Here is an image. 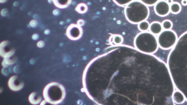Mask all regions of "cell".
Returning a JSON list of instances; mask_svg holds the SVG:
<instances>
[{"label": "cell", "instance_id": "6da1fadb", "mask_svg": "<svg viewBox=\"0 0 187 105\" xmlns=\"http://www.w3.org/2000/svg\"><path fill=\"white\" fill-rule=\"evenodd\" d=\"M150 13L148 6L139 0H134L125 7V17L132 24H138L142 21L146 20Z\"/></svg>", "mask_w": 187, "mask_h": 105}, {"label": "cell", "instance_id": "7a4b0ae2", "mask_svg": "<svg viewBox=\"0 0 187 105\" xmlns=\"http://www.w3.org/2000/svg\"><path fill=\"white\" fill-rule=\"evenodd\" d=\"M134 46L143 53L153 54L157 51L159 45L155 35L150 32H141L135 38Z\"/></svg>", "mask_w": 187, "mask_h": 105}, {"label": "cell", "instance_id": "3957f363", "mask_svg": "<svg viewBox=\"0 0 187 105\" xmlns=\"http://www.w3.org/2000/svg\"><path fill=\"white\" fill-rule=\"evenodd\" d=\"M43 95L48 103L57 104L62 103L65 99L66 90L62 85L57 82H52L45 87Z\"/></svg>", "mask_w": 187, "mask_h": 105}, {"label": "cell", "instance_id": "277c9868", "mask_svg": "<svg viewBox=\"0 0 187 105\" xmlns=\"http://www.w3.org/2000/svg\"><path fill=\"white\" fill-rule=\"evenodd\" d=\"M178 46L187 53V32L183 34L178 39L177 43ZM174 86L181 92H183L187 88V74L172 77ZM187 89L183 92L184 94Z\"/></svg>", "mask_w": 187, "mask_h": 105}, {"label": "cell", "instance_id": "5b68a950", "mask_svg": "<svg viewBox=\"0 0 187 105\" xmlns=\"http://www.w3.org/2000/svg\"><path fill=\"white\" fill-rule=\"evenodd\" d=\"M178 36L176 32L171 30L162 32L157 38L159 46L163 50H168L173 48L177 43Z\"/></svg>", "mask_w": 187, "mask_h": 105}, {"label": "cell", "instance_id": "8992f818", "mask_svg": "<svg viewBox=\"0 0 187 105\" xmlns=\"http://www.w3.org/2000/svg\"><path fill=\"white\" fill-rule=\"evenodd\" d=\"M83 34L81 27L77 24H71L68 26L66 30V35L68 39L73 41L80 39Z\"/></svg>", "mask_w": 187, "mask_h": 105}, {"label": "cell", "instance_id": "52a82bcc", "mask_svg": "<svg viewBox=\"0 0 187 105\" xmlns=\"http://www.w3.org/2000/svg\"><path fill=\"white\" fill-rule=\"evenodd\" d=\"M154 9L156 15L160 17H165L170 12V5L165 0H160L154 5Z\"/></svg>", "mask_w": 187, "mask_h": 105}, {"label": "cell", "instance_id": "ba28073f", "mask_svg": "<svg viewBox=\"0 0 187 105\" xmlns=\"http://www.w3.org/2000/svg\"><path fill=\"white\" fill-rule=\"evenodd\" d=\"M8 41L2 42L0 44V55L3 58L11 57L15 53V50L11 49L8 50L7 46L9 44Z\"/></svg>", "mask_w": 187, "mask_h": 105}, {"label": "cell", "instance_id": "9c48e42d", "mask_svg": "<svg viewBox=\"0 0 187 105\" xmlns=\"http://www.w3.org/2000/svg\"><path fill=\"white\" fill-rule=\"evenodd\" d=\"M18 78L17 76L14 75L9 79L8 83V87L12 91H19L24 86V83L19 82V81H17Z\"/></svg>", "mask_w": 187, "mask_h": 105}, {"label": "cell", "instance_id": "30bf717a", "mask_svg": "<svg viewBox=\"0 0 187 105\" xmlns=\"http://www.w3.org/2000/svg\"><path fill=\"white\" fill-rule=\"evenodd\" d=\"M172 99L174 103L180 104L185 102L186 98L182 92L178 90L173 92L172 96Z\"/></svg>", "mask_w": 187, "mask_h": 105}, {"label": "cell", "instance_id": "8fae6325", "mask_svg": "<svg viewBox=\"0 0 187 105\" xmlns=\"http://www.w3.org/2000/svg\"><path fill=\"white\" fill-rule=\"evenodd\" d=\"M163 28L162 23L158 22H154L150 24V30L151 33L154 35H158L163 31Z\"/></svg>", "mask_w": 187, "mask_h": 105}, {"label": "cell", "instance_id": "7c38bea8", "mask_svg": "<svg viewBox=\"0 0 187 105\" xmlns=\"http://www.w3.org/2000/svg\"><path fill=\"white\" fill-rule=\"evenodd\" d=\"M72 1V0H53V3L57 8L63 9L69 6Z\"/></svg>", "mask_w": 187, "mask_h": 105}, {"label": "cell", "instance_id": "4fadbf2b", "mask_svg": "<svg viewBox=\"0 0 187 105\" xmlns=\"http://www.w3.org/2000/svg\"><path fill=\"white\" fill-rule=\"evenodd\" d=\"M110 42L115 45H120L123 43L124 39L122 36L118 34L113 35L110 38Z\"/></svg>", "mask_w": 187, "mask_h": 105}, {"label": "cell", "instance_id": "5bb4252c", "mask_svg": "<svg viewBox=\"0 0 187 105\" xmlns=\"http://www.w3.org/2000/svg\"><path fill=\"white\" fill-rule=\"evenodd\" d=\"M42 98L40 96L37 97L36 92H32L30 94L29 97V100L31 104L34 105L39 104L41 103Z\"/></svg>", "mask_w": 187, "mask_h": 105}, {"label": "cell", "instance_id": "9a60e30c", "mask_svg": "<svg viewBox=\"0 0 187 105\" xmlns=\"http://www.w3.org/2000/svg\"><path fill=\"white\" fill-rule=\"evenodd\" d=\"M182 7L180 4L177 2H174L170 5V11L172 14H177L181 12Z\"/></svg>", "mask_w": 187, "mask_h": 105}, {"label": "cell", "instance_id": "2e32d148", "mask_svg": "<svg viewBox=\"0 0 187 105\" xmlns=\"http://www.w3.org/2000/svg\"><path fill=\"white\" fill-rule=\"evenodd\" d=\"M150 24L148 21L146 20L141 22L138 24V30L141 32L148 31L150 28Z\"/></svg>", "mask_w": 187, "mask_h": 105}, {"label": "cell", "instance_id": "e0dca14e", "mask_svg": "<svg viewBox=\"0 0 187 105\" xmlns=\"http://www.w3.org/2000/svg\"><path fill=\"white\" fill-rule=\"evenodd\" d=\"M75 10L78 13L80 14H83L87 12L88 7L87 5L85 3H80L77 5Z\"/></svg>", "mask_w": 187, "mask_h": 105}, {"label": "cell", "instance_id": "ac0fdd59", "mask_svg": "<svg viewBox=\"0 0 187 105\" xmlns=\"http://www.w3.org/2000/svg\"><path fill=\"white\" fill-rule=\"evenodd\" d=\"M17 59L15 58H4L2 62V66L3 68H6L8 67L10 65H13L16 62Z\"/></svg>", "mask_w": 187, "mask_h": 105}, {"label": "cell", "instance_id": "d6986e66", "mask_svg": "<svg viewBox=\"0 0 187 105\" xmlns=\"http://www.w3.org/2000/svg\"><path fill=\"white\" fill-rule=\"evenodd\" d=\"M163 29L165 30H171L173 26L172 22L169 20H165L162 23Z\"/></svg>", "mask_w": 187, "mask_h": 105}, {"label": "cell", "instance_id": "ffe728a7", "mask_svg": "<svg viewBox=\"0 0 187 105\" xmlns=\"http://www.w3.org/2000/svg\"><path fill=\"white\" fill-rule=\"evenodd\" d=\"M115 4L118 6L125 7L129 3L134 1V0H112Z\"/></svg>", "mask_w": 187, "mask_h": 105}, {"label": "cell", "instance_id": "44dd1931", "mask_svg": "<svg viewBox=\"0 0 187 105\" xmlns=\"http://www.w3.org/2000/svg\"><path fill=\"white\" fill-rule=\"evenodd\" d=\"M148 6H154L160 0H139Z\"/></svg>", "mask_w": 187, "mask_h": 105}, {"label": "cell", "instance_id": "7402d4cb", "mask_svg": "<svg viewBox=\"0 0 187 105\" xmlns=\"http://www.w3.org/2000/svg\"><path fill=\"white\" fill-rule=\"evenodd\" d=\"M38 24V22L35 19L32 20L29 23L30 26L33 28H36Z\"/></svg>", "mask_w": 187, "mask_h": 105}, {"label": "cell", "instance_id": "603a6c76", "mask_svg": "<svg viewBox=\"0 0 187 105\" xmlns=\"http://www.w3.org/2000/svg\"><path fill=\"white\" fill-rule=\"evenodd\" d=\"M85 23V21L83 19H79L77 22V24L80 27L83 26Z\"/></svg>", "mask_w": 187, "mask_h": 105}, {"label": "cell", "instance_id": "cb8c5ba5", "mask_svg": "<svg viewBox=\"0 0 187 105\" xmlns=\"http://www.w3.org/2000/svg\"><path fill=\"white\" fill-rule=\"evenodd\" d=\"M37 46L39 48H42L45 46V42L43 41H39L38 42Z\"/></svg>", "mask_w": 187, "mask_h": 105}, {"label": "cell", "instance_id": "d4e9b609", "mask_svg": "<svg viewBox=\"0 0 187 105\" xmlns=\"http://www.w3.org/2000/svg\"><path fill=\"white\" fill-rule=\"evenodd\" d=\"M8 10H7V9H3L1 11V15L3 16V17H5V16H6L8 15Z\"/></svg>", "mask_w": 187, "mask_h": 105}, {"label": "cell", "instance_id": "484cf974", "mask_svg": "<svg viewBox=\"0 0 187 105\" xmlns=\"http://www.w3.org/2000/svg\"><path fill=\"white\" fill-rule=\"evenodd\" d=\"M39 38V36L38 34H34L32 36V39L34 40H37Z\"/></svg>", "mask_w": 187, "mask_h": 105}, {"label": "cell", "instance_id": "4316f807", "mask_svg": "<svg viewBox=\"0 0 187 105\" xmlns=\"http://www.w3.org/2000/svg\"><path fill=\"white\" fill-rule=\"evenodd\" d=\"M53 15L55 16H58L60 14V11L58 9H55L53 10Z\"/></svg>", "mask_w": 187, "mask_h": 105}, {"label": "cell", "instance_id": "83f0119b", "mask_svg": "<svg viewBox=\"0 0 187 105\" xmlns=\"http://www.w3.org/2000/svg\"><path fill=\"white\" fill-rule=\"evenodd\" d=\"M181 4L183 6H186L187 5V0H182Z\"/></svg>", "mask_w": 187, "mask_h": 105}, {"label": "cell", "instance_id": "f1b7e54d", "mask_svg": "<svg viewBox=\"0 0 187 105\" xmlns=\"http://www.w3.org/2000/svg\"><path fill=\"white\" fill-rule=\"evenodd\" d=\"M44 33L46 34V35H48V34L50 33V30L49 29H46L44 31Z\"/></svg>", "mask_w": 187, "mask_h": 105}, {"label": "cell", "instance_id": "f546056e", "mask_svg": "<svg viewBox=\"0 0 187 105\" xmlns=\"http://www.w3.org/2000/svg\"><path fill=\"white\" fill-rule=\"evenodd\" d=\"M167 2H168L169 4L171 5L172 3H173V0H166Z\"/></svg>", "mask_w": 187, "mask_h": 105}, {"label": "cell", "instance_id": "4dcf8cb0", "mask_svg": "<svg viewBox=\"0 0 187 105\" xmlns=\"http://www.w3.org/2000/svg\"><path fill=\"white\" fill-rule=\"evenodd\" d=\"M47 103H48L47 101L46 100H43L42 101V102H41V105H45Z\"/></svg>", "mask_w": 187, "mask_h": 105}, {"label": "cell", "instance_id": "1f68e13d", "mask_svg": "<svg viewBox=\"0 0 187 105\" xmlns=\"http://www.w3.org/2000/svg\"><path fill=\"white\" fill-rule=\"evenodd\" d=\"M7 0H0V3H4L6 2Z\"/></svg>", "mask_w": 187, "mask_h": 105}, {"label": "cell", "instance_id": "d6a6232c", "mask_svg": "<svg viewBox=\"0 0 187 105\" xmlns=\"http://www.w3.org/2000/svg\"><path fill=\"white\" fill-rule=\"evenodd\" d=\"M48 2L49 3H53V0H48Z\"/></svg>", "mask_w": 187, "mask_h": 105}]
</instances>
